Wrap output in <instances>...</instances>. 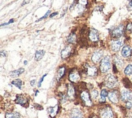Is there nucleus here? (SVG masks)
Masks as SVG:
<instances>
[{"mask_svg": "<svg viewBox=\"0 0 132 118\" xmlns=\"http://www.w3.org/2000/svg\"><path fill=\"white\" fill-rule=\"evenodd\" d=\"M85 71H86V73H87V76L95 77L97 75V69H96V67H95V66L87 64L85 66Z\"/></svg>", "mask_w": 132, "mask_h": 118, "instance_id": "nucleus-7", "label": "nucleus"}, {"mask_svg": "<svg viewBox=\"0 0 132 118\" xmlns=\"http://www.w3.org/2000/svg\"><path fill=\"white\" fill-rule=\"evenodd\" d=\"M70 118H83V114L81 110L74 108L70 112Z\"/></svg>", "mask_w": 132, "mask_h": 118, "instance_id": "nucleus-14", "label": "nucleus"}, {"mask_svg": "<svg viewBox=\"0 0 132 118\" xmlns=\"http://www.w3.org/2000/svg\"><path fill=\"white\" fill-rule=\"evenodd\" d=\"M64 73H65V68L64 66H61V67L59 69L58 73H57V80H60V78H63Z\"/></svg>", "mask_w": 132, "mask_h": 118, "instance_id": "nucleus-23", "label": "nucleus"}, {"mask_svg": "<svg viewBox=\"0 0 132 118\" xmlns=\"http://www.w3.org/2000/svg\"><path fill=\"white\" fill-rule=\"evenodd\" d=\"M38 94V90H36V91H35V95H37Z\"/></svg>", "mask_w": 132, "mask_h": 118, "instance_id": "nucleus-42", "label": "nucleus"}, {"mask_svg": "<svg viewBox=\"0 0 132 118\" xmlns=\"http://www.w3.org/2000/svg\"><path fill=\"white\" fill-rule=\"evenodd\" d=\"M113 72H114V73H118V69H117V66L114 64L113 66Z\"/></svg>", "mask_w": 132, "mask_h": 118, "instance_id": "nucleus-36", "label": "nucleus"}, {"mask_svg": "<svg viewBox=\"0 0 132 118\" xmlns=\"http://www.w3.org/2000/svg\"><path fill=\"white\" fill-rule=\"evenodd\" d=\"M89 34V38L91 42H98L99 41V33L95 29H90Z\"/></svg>", "mask_w": 132, "mask_h": 118, "instance_id": "nucleus-11", "label": "nucleus"}, {"mask_svg": "<svg viewBox=\"0 0 132 118\" xmlns=\"http://www.w3.org/2000/svg\"><path fill=\"white\" fill-rule=\"evenodd\" d=\"M104 84L108 88L113 89V88H115L117 85H118V80H117L116 77L113 76V74H109L107 77H106Z\"/></svg>", "mask_w": 132, "mask_h": 118, "instance_id": "nucleus-2", "label": "nucleus"}, {"mask_svg": "<svg viewBox=\"0 0 132 118\" xmlns=\"http://www.w3.org/2000/svg\"><path fill=\"white\" fill-rule=\"evenodd\" d=\"M57 14H58L57 12H54V13H52V15H50V17H51V18H52L53 16H56V15H57Z\"/></svg>", "mask_w": 132, "mask_h": 118, "instance_id": "nucleus-38", "label": "nucleus"}, {"mask_svg": "<svg viewBox=\"0 0 132 118\" xmlns=\"http://www.w3.org/2000/svg\"><path fill=\"white\" fill-rule=\"evenodd\" d=\"M98 95H99V92L96 90H93L92 91L90 92V97L92 99H95L96 98H97Z\"/></svg>", "mask_w": 132, "mask_h": 118, "instance_id": "nucleus-29", "label": "nucleus"}, {"mask_svg": "<svg viewBox=\"0 0 132 118\" xmlns=\"http://www.w3.org/2000/svg\"><path fill=\"white\" fill-rule=\"evenodd\" d=\"M34 83H35V80H33V81H30V84H31V86H34Z\"/></svg>", "mask_w": 132, "mask_h": 118, "instance_id": "nucleus-40", "label": "nucleus"}, {"mask_svg": "<svg viewBox=\"0 0 132 118\" xmlns=\"http://www.w3.org/2000/svg\"><path fill=\"white\" fill-rule=\"evenodd\" d=\"M24 69L21 68V69H19L17 70L11 72V73H10V76L12 77V78H17L18 76H20L22 73H24Z\"/></svg>", "mask_w": 132, "mask_h": 118, "instance_id": "nucleus-19", "label": "nucleus"}, {"mask_svg": "<svg viewBox=\"0 0 132 118\" xmlns=\"http://www.w3.org/2000/svg\"><path fill=\"white\" fill-rule=\"evenodd\" d=\"M16 103L21 106H24L25 104H28V101L27 99H25L24 97L21 96V95H18L16 97Z\"/></svg>", "mask_w": 132, "mask_h": 118, "instance_id": "nucleus-17", "label": "nucleus"}, {"mask_svg": "<svg viewBox=\"0 0 132 118\" xmlns=\"http://www.w3.org/2000/svg\"><path fill=\"white\" fill-rule=\"evenodd\" d=\"M123 43H124V40L123 39H121V38L115 39V40H113L111 42L110 47H111L112 50H113V51H118L121 49V47H122Z\"/></svg>", "mask_w": 132, "mask_h": 118, "instance_id": "nucleus-4", "label": "nucleus"}, {"mask_svg": "<svg viewBox=\"0 0 132 118\" xmlns=\"http://www.w3.org/2000/svg\"><path fill=\"white\" fill-rule=\"evenodd\" d=\"M80 96H81V99H82V101L84 103V104L86 106L90 107L92 105V102H91V99H90V95H89L87 91L82 90Z\"/></svg>", "mask_w": 132, "mask_h": 118, "instance_id": "nucleus-5", "label": "nucleus"}, {"mask_svg": "<svg viewBox=\"0 0 132 118\" xmlns=\"http://www.w3.org/2000/svg\"><path fill=\"white\" fill-rule=\"evenodd\" d=\"M48 112H49L50 116H52V118H54L55 116V115L57 114L58 106H55V107H49V108H48Z\"/></svg>", "mask_w": 132, "mask_h": 118, "instance_id": "nucleus-20", "label": "nucleus"}, {"mask_svg": "<svg viewBox=\"0 0 132 118\" xmlns=\"http://www.w3.org/2000/svg\"><path fill=\"white\" fill-rule=\"evenodd\" d=\"M13 22H14V20L12 19V20H10V21L8 22V24H11V23H13Z\"/></svg>", "mask_w": 132, "mask_h": 118, "instance_id": "nucleus-41", "label": "nucleus"}, {"mask_svg": "<svg viewBox=\"0 0 132 118\" xmlns=\"http://www.w3.org/2000/svg\"><path fill=\"white\" fill-rule=\"evenodd\" d=\"M29 1H30V0H24V3H22V6H23V5H24V4L29 3Z\"/></svg>", "mask_w": 132, "mask_h": 118, "instance_id": "nucleus-37", "label": "nucleus"}, {"mask_svg": "<svg viewBox=\"0 0 132 118\" xmlns=\"http://www.w3.org/2000/svg\"><path fill=\"white\" fill-rule=\"evenodd\" d=\"M109 93L108 91L106 90H101V93H100V95H101V99H100V102L101 103H104L105 102V98L108 96Z\"/></svg>", "mask_w": 132, "mask_h": 118, "instance_id": "nucleus-25", "label": "nucleus"}, {"mask_svg": "<svg viewBox=\"0 0 132 118\" xmlns=\"http://www.w3.org/2000/svg\"><path fill=\"white\" fill-rule=\"evenodd\" d=\"M127 8L128 10H132V0H130L128 5H127Z\"/></svg>", "mask_w": 132, "mask_h": 118, "instance_id": "nucleus-34", "label": "nucleus"}, {"mask_svg": "<svg viewBox=\"0 0 132 118\" xmlns=\"http://www.w3.org/2000/svg\"><path fill=\"white\" fill-rule=\"evenodd\" d=\"M126 31L127 32L132 31V23H129L127 25H126Z\"/></svg>", "mask_w": 132, "mask_h": 118, "instance_id": "nucleus-32", "label": "nucleus"}, {"mask_svg": "<svg viewBox=\"0 0 132 118\" xmlns=\"http://www.w3.org/2000/svg\"><path fill=\"white\" fill-rule=\"evenodd\" d=\"M124 32H125L124 25L120 24L118 27L113 29V30L111 33V36H112V38H119L124 34Z\"/></svg>", "mask_w": 132, "mask_h": 118, "instance_id": "nucleus-3", "label": "nucleus"}, {"mask_svg": "<svg viewBox=\"0 0 132 118\" xmlns=\"http://www.w3.org/2000/svg\"><path fill=\"white\" fill-rule=\"evenodd\" d=\"M103 51L102 50H97V51H95L93 53V55H91V60L94 64H98L100 61L102 59V56H103Z\"/></svg>", "mask_w": 132, "mask_h": 118, "instance_id": "nucleus-8", "label": "nucleus"}, {"mask_svg": "<svg viewBox=\"0 0 132 118\" xmlns=\"http://www.w3.org/2000/svg\"><path fill=\"white\" fill-rule=\"evenodd\" d=\"M69 78L72 82H78V81L80 80V75L78 73V72L73 71L72 73H70V74L69 76Z\"/></svg>", "mask_w": 132, "mask_h": 118, "instance_id": "nucleus-15", "label": "nucleus"}, {"mask_svg": "<svg viewBox=\"0 0 132 118\" xmlns=\"http://www.w3.org/2000/svg\"><path fill=\"white\" fill-rule=\"evenodd\" d=\"M47 76V74H45L43 77H42V78H41V80H40V81L38 82V86H41V84H42V82L43 81V80H44V78H45V77Z\"/></svg>", "mask_w": 132, "mask_h": 118, "instance_id": "nucleus-35", "label": "nucleus"}, {"mask_svg": "<svg viewBox=\"0 0 132 118\" xmlns=\"http://www.w3.org/2000/svg\"><path fill=\"white\" fill-rule=\"evenodd\" d=\"M67 42L69 43H71V44H73V43H75L76 42H77V36H76L73 33H71L69 37H68V38H67Z\"/></svg>", "mask_w": 132, "mask_h": 118, "instance_id": "nucleus-21", "label": "nucleus"}, {"mask_svg": "<svg viewBox=\"0 0 132 118\" xmlns=\"http://www.w3.org/2000/svg\"><path fill=\"white\" fill-rule=\"evenodd\" d=\"M126 108L130 109L131 107H132V103H130V101L126 102Z\"/></svg>", "mask_w": 132, "mask_h": 118, "instance_id": "nucleus-33", "label": "nucleus"}, {"mask_svg": "<svg viewBox=\"0 0 132 118\" xmlns=\"http://www.w3.org/2000/svg\"><path fill=\"white\" fill-rule=\"evenodd\" d=\"M122 81H123V84H124L126 88H128V89L132 88V84H131L130 81L128 78H123Z\"/></svg>", "mask_w": 132, "mask_h": 118, "instance_id": "nucleus-26", "label": "nucleus"}, {"mask_svg": "<svg viewBox=\"0 0 132 118\" xmlns=\"http://www.w3.org/2000/svg\"><path fill=\"white\" fill-rule=\"evenodd\" d=\"M73 52V48L71 46H67V47H65L62 51H61V58L63 60H65L69 58V56L71 55V53Z\"/></svg>", "mask_w": 132, "mask_h": 118, "instance_id": "nucleus-9", "label": "nucleus"}, {"mask_svg": "<svg viewBox=\"0 0 132 118\" xmlns=\"http://www.w3.org/2000/svg\"><path fill=\"white\" fill-rule=\"evenodd\" d=\"M78 3L80 5H82V6H85V5L87 4L88 0H78Z\"/></svg>", "mask_w": 132, "mask_h": 118, "instance_id": "nucleus-31", "label": "nucleus"}, {"mask_svg": "<svg viewBox=\"0 0 132 118\" xmlns=\"http://www.w3.org/2000/svg\"><path fill=\"white\" fill-rule=\"evenodd\" d=\"M44 54H45V51L43 50H37L36 53H35V60H42V58L43 57Z\"/></svg>", "mask_w": 132, "mask_h": 118, "instance_id": "nucleus-22", "label": "nucleus"}, {"mask_svg": "<svg viewBox=\"0 0 132 118\" xmlns=\"http://www.w3.org/2000/svg\"><path fill=\"white\" fill-rule=\"evenodd\" d=\"M6 118H20V114L18 112H7Z\"/></svg>", "mask_w": 132, "mask_h": 118, "instance_id": "nucleus-24", "label": "nucleus"}, {"mask_svg": "<svg viewBox=\"0 0 132 118\" xmlns=\"http://www.w3.org/2000/svg\"><path fill=\"white\" fill-rule=\"evenodd\" d=\"M35 105H36V106H35V107H36L38 109H42V108H43L42 107H40V106H39V104H35Z\"/></svg>", "mask_w": 132, "mask_h": 118, "instance_id": "nucleus-39", "label": "nucleus"}, {"mask_svg": "<svg viewBox=\"0 0 132 118\" xmlns=\"http://www.w3.org/2000/svg\"><path fill=\"white\" fill-rule=\"evenodd\" d=\"M100 117L101 118H113V112L109 107H105L100 111Z\"/></svg>", "mask_w": 132, "mask_h": 118, "instance_id": "nucleus-6", "label": "nucleus"}, {"mask_svg": "<svg viewBox=\"0 0 132 118\" xmlns=\"http://www.w3.org/2000/svg\"><path fill=\"white\" fill-rule=\"evenodd\" d=\"M124 73L126 76H130L132 74V65L131 64H129L128 66H126V68L124 70Z\"/></svg>", "mask_w": 132, "mask_h": 118, "instance_id": "nucleus-27", "label": "nucleus"}, {"mask_svg": "<svg viewBox=\"0 0 132 118\" xmlns=\"http://www.w3.org/2000/svg\"><path fill=\"white\" fill-rule=\"evenodd\" d=\"M14 86H16V87H18L19 89H21V86H22V81L20 79H16L15 81H13L12 82Z\"/></svg>", "mask_w": 132, "mask_h": 118, "instance_id": "nucleus-28", "label": "nucleus"}, {"mask_svg": "<svg viewBox=\"0 0 132 118\" xmlns=\"http://www.w3.org/2000/svg\"><path fill=\"white\" fill-rule=\"evenodd\" d=\"M131 52H132V50L130 46H125V47H123L122 50H121V55H122L124 58H128L129 56H130Z\"/></svg>", "mask_w": 132, "mask_h": 118, "instance_id": "nucleus-16", "label": "nucleus"}, {"mask_svg": "<svg viewBox=\"0 0 132 118\" xmlns=\"http://www.w3.org/2000/svg\"><path fill=\"white\" fill-rule=\"evenodd\" d=\"M92 118H97V117H92Z\"/></svg>", "mask_w": 132, "mask_h": 118, "instance_id": "nucleus-43", "label": "nucleus"}, {"mask_svg": "<svg viewBox=\"0 0 132 118\" xmlns=\"http://www.w3.org/2000/svg\"><path fill=\"white\" fill-rule=\"evenodd\" d=\"M108 96H109V100H110L112 103H113V104H118V103L119 95H118V91H116V90H112V91H110L109 93Z\"/></svg>", "mask_w": 132, "mask_h": 118, "instance_id": "nucleus-12", "label": "nucleus"}, {"mask_svg": "<svg viewBox=\"0 0 132 118\" xmlns=\"http://www.w3.org/2000/svg\"><path fill=\"white\" fill-rule=\"evenodd\" d=\"M67 95L69 99L71 100H73L75 99V97H76V92H75V89L72 84H69L68 87H67Z\"/></svg>", "mask_w": 132, "mask_h": 118, "instance_id": "nucleus-13", "label": "nucleus"}, {"mask_svg": "<svg viewBox=\"0 0 132 118\" xmlns=\"http://www.w3.org/2000/svg\"><path fill=\"white\" fill-rule=\"evenodd\" d=\"M113 60H114V63H115V65L117 67H119V68H122L123 66V61L121 59L120 56L118 55H115L114 58H113Z\"/></svg>", "mask_w": 132, "mask_h": 118, "instance_id": "nucleus-18", "label": "nucleus"}, {"mask_svg": "<svg viewBox=\"0 0 132 118\" xmlns=\"http://www.w3.org/2000/svg\"><path fill=\"white\" fill-rule=\"evenodd\" d=\"M121 99L124 102H128L132 100V92L129 90H122L121 93Z\"/></svg>", "mask_w": 132, "mask_h": 118, "instance_id": "nucleus-10", "label": "nucleus"}, {"mask_svg": "<svg viewBox=\"0 0 132 118\" xmlns=\"http://www.w3.org/2000/svg\"><path fill=\"white\" fill-rule=\"evenodd\" d=\"M50 14H51V11H48L47 13H46V14L44 15V16H43V17H41L40 19H38V20H37V21H40V20H43V19H46V18H47L48 16H50Z\"/></svg>", "mask_w": 132, "mask_h": 118, "instance_id": "nucleus-30", "label": "nucleus"}, {"mask_svg": "<svg viewBox=\"0 0 132 118\" xmlns=\"http://www.w3.org/2000/svg\"><path fill=\"white\" fill-rule=\"evenodd\" d=\"M112 67V63H111V58L110 56L107 55L102 60L100 63V71L103 73H107L110 70Z\"/></svg>", "mask_w": 132, "mask_h": 118, "instance_id": "nucleus-1", "label": "nucleus"}]
</instances>
